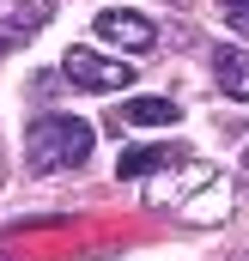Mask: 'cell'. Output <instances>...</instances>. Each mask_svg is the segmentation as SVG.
Masks as SVG:
<instances>
[{
	"label": "cell",
	"instance_id": "5",
	"mask_svg": "<svg viewBox=\"0 0 249 261\" xmlns=\"http://www.w3.org/2000/svg\"><path fill=\"white\" fill-rule=\"evenodd\" d=\"M188 164V146L183 140H164V146H128L122 164H116V176L122 182H146V176H164V170H177Z\"/></svg>",
	"mask_w": 249,
	"mask_h": 261
},
{
	"label": "cell",
	"instance_id": "6",
	"mask_svg": "<svg viewBox=\"0 0 249 261\" xmlns=\"http://www.w3.org/2000/svg\"><path fill=\"white\" fill-rule=\"evenodd\" d=\"M49 18H55V0H24V6H12V12H0V55L24 49Z\"/></svg>",
	"mask_w": 249,
	"mask_h": 261
},
{
	"label": "cell",
	"instance_id": "4",
	"mask_svg": "<svg viewBox=\"0 0 249 261\" xmlns=\"http://www.w3.org/2000/svg\"><path fill=\"white\" fill-rule=\"evenodd\" d=\"M91 31H97V43L128 49V55H146V49H158V24H152L140 6H104V12L91 18Z\"/></svg>",
	"mask_w": 249,
	"mask_h": 261
},
{
	"label": "cell",
	"instance_id": "10",
	"mask_svg": "<svg viewBox=\"0 0 249 261\" xmlns=\"http://www.w3.org/2000/svg\"><path fill=\"white\" fill-rule=\"evenodd\" d=\"M237 170H249V146H243V164H237Z\"/></svg>",
	"mask_w": 249,
	"mask_h": 261
},
{
	"label": "cell",
	"instance_id": "7",
	"mask_svg": "<svg viewBox=\"0 0 249 261\" xmlns=\"http://www.w3.org/2000/svg\"><path fill=\"white\" fill-rule=\"evenodd\" d=\"M170 122H183V110H177L170 97H128L122 110L110 116L116 134H128V128H170Z\"/></svg>",
	"mask_w": 249,
	"mask_h": 261
},
{
	"label": "cell",
	"instance_id": "2",
	"mask_svg": "<svg viewBox=\"0 0 249 261\" xmlns=\"http://www.w3.org/2000/svg\"><path fill=\"white\" fill-rule=\"evenodd\" d=\"M97 146V128L79 122V116H37L24 128V164L31 176H67V170H85Z\"/></svg>",
	"mask_w": 249,
	"mask_h": 261
},
{
	"label": "cell",
	"instance_id": "8",
	"mask_svg": "<svg viewBox=\"0 0 249 261\" xmlns=\"http://www.w3.org/2000/svg\"><path fill=\"white\" fill-rule=\"evenodd\" d=\"M213 79H219V91H225L231 103H249V49L225 43V49L213 55Z\"/></svg>",
	"mask_w": 249,
	"mask_h": 261
},
{
	"label": "cell",
	"instance_id": "3",
	"mask_svg": "<svg viewBox=\"0 0 249 261\" xmlns=\"http://www.w3.org/2000/svg\"><path fill=\"white\" fill-rule=\"evenodd\" d=\"M61 79L73 91H104V97H110V91H128V85H134V67H128L122 55H104V49H85V43H79V49L61 55Z\"/></svg>",
	"mask_w": 249,
	"mask_h": 261
},
{
	"label": "cell",
	"instance_id": "1",
	"mask_svg": "<svg viewBox=\"0 0 249 261\" xmlns=\"http://www.w3.org/2000/svg\"><path fill=\"white\" fill-rule=\"evenodd\" d=\"M164 176H170V182L152 189V206H170L183 225H213V219L231 213V182H225L219 164L188 158V164H177V170H164Z\"/></svg>",
	"mask_w": 249,
	"mask_h": 261
},
{
	"label": "cell",
	"instance_id": "9",
	"mask_svg": "<svg viewBox=\"0 0 249 261\" xmlns=\"http://www.w3.org/2000/svg\"><path fill=\"white\" fill-rule=\"evenodd\" d=\"M225 31H237V37H249V6H243V12H231V18H225Z\"/></svg>",
	"mask_w": 249,
	"mask_h": 261
}]
</instances>
